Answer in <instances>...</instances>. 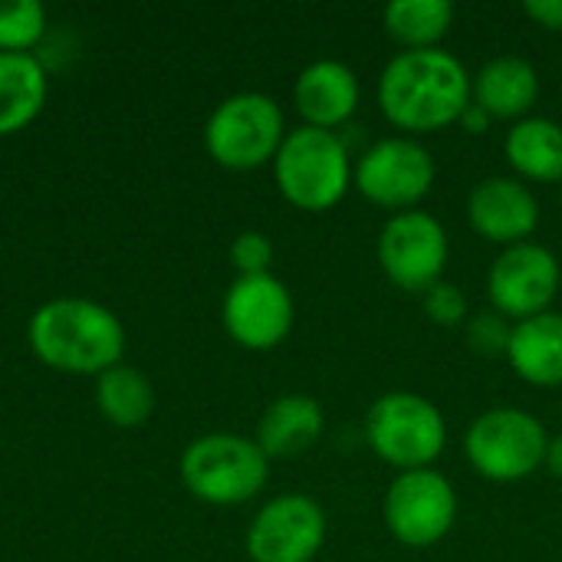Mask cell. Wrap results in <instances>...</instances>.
I'll list each match as a JSON object with an SVG mask.
<instances>
[{
  "label": "cell",
  "mask_w": 562,
  "mask_h": 562,
  "mask_svg": "<svg viewBox=\"0 0 562 562\" xmlns=\"http://www.w3.org/2000/svg\"><path fill=\"white\" fill-rule=\"evenodd\" d=\"M547 445L550 435L533 412L501 405L468 425L464 458L491 484H520L543 468Z\"/></svg>",
  "instance_id": "6"
},
{
  "label": "cell",
  "mask_w": 562,
  "mask_h": 562,
  "mask_svg": "<svg viewBox=\"0 0 562 562\" xmlns=\"http://www.w3.org/2000/svg\"><path fill=\"white\" fill-rule=\"evenodd\" d=\"M543 468L550 471V477L562 481V435H550V445H547Z\"/></svg>",
  "instance_id": "28"
},
{
  "label": "cell",
  "mask_w": 562,
  "mask_h": 562,
  "mask_svg": "<svg viewBox=\"0 0 562 562\" xmlns=\"http://www.w3.org/2000/svg\"><path fill=\"white\" fill-rule=\"evenodd\" d=\"M468 221L474 234L491 244H527L540 224V201L533 188L514 175H491L474 184L468 198Z\"/></svg>",
  "instance_id": "14"
},
{
  "label": "cell",
  "mask_w": 562,
  "mask_h": 562,
  "mask_svg": "<svg viewBox=\"0 0 562 562\" xmlns=\"http://www.w3.org/2000/svg\"><path fill=\"white\" fill-rule=\"evenodd\" d=\"M231 263L237 267V277H260L273 267V244L260 231H244L231 244Z\"/></svg>",
  "instance_id": "26"
},
{
  "label": "cell",
  "mask_w": 562,
  "mask_h": 562,
  "mask_svg": "<svg viewBox=\"0 0 562 562\" xmlns=\"http://www.w3.org/2000/svg\"><path fill=\"white\" fill-rule=\"evenodd\" d=\"M560 207H562V184H560Z\"/></svg>",
  "instance_id": "30"
},
{
  "label": "cell",
  "mask_w": 562,
  "mask_h": 562,
  "mask_svg": "<svg viewBox=\"0 0 562 562\" xmlns=\"http://www.w3.org/2000/svg\"><path fill=\"white\" fill-rule=\"evenodd\" d=\"M524 13L537 26H543L550 33H562V0H527L524 3Z\"/></svg>",
  "instance_id": "27"
},
{
  "label": "cell",
  "mask_w": 562,
  "mask_h": 562,
  "mask_svg": "<svg viewBox=\"0 0 562 562\" xmlns=\"http://www.w3.org/2000/svg\"><path fill=\"white\" fill-rule=\"evenodd\" d=\"M181 484L211 507H240L267 487L270 458L244 435H201L181 454Z\"/></svg>",
  "instance_id": "4"
},
{
  "label": "cell",
  "mask_w": 562,
  "mask_h": 562,
  "mask_svg": "<svg viewBox=\"0 0 562 562\" xmlns=\"http://www.w3.org/2000/svg\"><path fill=\"white\" fill-rule=\"evenodd\" d=\"M507 362L527 385L562 389V313L550 310L514 323Z\"/></svg>",
  "instance_id": "18"
},
{
  "label": "cell",
  "mask_w": 562,
  "mask_h": 562,
  "mask_svg": "<svg viewBox=\"0 0 562 562\" xmlns=\"http://www.w3.org/2000/svg\"><path fill=\"white\" fill-rule=\"evenodd\" d=\"M514 178L533 184H562V125L547 115H527L504 138Z\"/></svg>",
  "instance_id": "19"
},
{
  "label": "cell",
  "mask_w": 562,
  "mask_h": 562,
  "mask_svg": "<svg viewBox=\"0 0 562 562\" xmlns=\"http://www.w3.org/2000/svg\"><path fill=\"white\" fill-rule=\"evenodd\" d=\"M26 339L43 366L66 375H102L125 352L122 319L109 306L82 296H59L36 306Z\"/></svg>",
  "instance_id": "2"
},
{
  "label": "cell",
  "mask_w": 562,
  "mask_h": 562,
  "mask_svg": "<svg viewBox=\"0 0 562 562\" xmlns=\"http://www.w3.org/2000/svg\"><path fill=\"white\" fill-rule=\"evenodd\" d=\"M379 109L408 138L441 132L471 109V72L441 46L402 49L379 76Z\"/></svg>",
  "instance_id": "1"
},
{
  "label": "cell",
  "mask_w": 562,
  "mask_h": 562,
  "mask_svg": "<svg viewBox=\"0 0 562 562\" xmlns=\"http://www.w3.org/2000/svg\"><path fill=\"white\" fill-rule=\"evenodd\" d=\"M250 562H313L326 543V510L306 494L267 501L247 527Z\"/></svg>",
  "instance_id": "13"
},
{
  "label": "cell",
  "mask_w": 562,
  "mask_h": 562,
  "mask_svg": "<svg viewBox=\"0 0 562 562\" xmlns=\"http://www.w3.org/2000/svg\"><path fill=\"white\" fill-rule=\"evenodd\" d=\"M221 323L240 349L270 352L290 336L296 323V303L286 283L273 273L237 277L224 293Z\"/></svg>",
  "instance_id": "12"
},
{
  "label": "cell",
  "mask_w": 562,
  "mask_h": 562,
  "mask_svg": "<svg viewBox=\"0 0 562 562\" xmlns=\"http://www.w3.org/2000/svg\"><path fill=\"white\" fill-rule=\"evenodd\" d=\"M283 138V109L267 92L227 95L214 105L204 125V148L227 171H257L273 165Z\"/></svg>",
  "instance_id": "7"
},
{
  "label": "cell",
  "mask_w": 562,
  "mask_h": 562,
  "mask_svg": "<svg viewBox=\"0 0 562 562\" xmlns=\"http://www.w3.org/2000/svg\"><path fill=\"white\" fill-rule=\"evenodd\" d=\"M366 441L375 458L402 471L435 468L448 445L441 408L418 392H385L366 412Z\"/></svg>",
  "instance_id": "5"
},
{
  "label": "cell",
  "mask_w": 562,
  "mask_h": 562,
  "mask_svg": "<svg viewBox=\"0 0 562 562\" xmlns=\"http://www.w3.org/2000/svg\"><path fill=\"white\" fill-rule=\"evenodd\" d=\"M273 181L280 194L310 214L333 211L352 184V155L339 132L300 125L286 132L277 158Z\"/></svg>",
  "instance_id": "3"
},
{
  "label": "cell",
  "mask_w": 562,
  "mask_h": 562,
  "mask_svg": "<svg viewBox=\"0 0 562 562\" xmlns=\"http://www.w3.org/2000/svg\"><path fill=\"white\" fill-rule=\"evenodd\" d=\"M382 23L402 49H438L454 23V7L448 0H392Z\"/></svg>",
  "instance_id": "22"
},
{
  "label": "cell",
  "mask_w": 562,
  "mask_h": 562,
  "mask_svg": "<svg viewBox=\"0 0 562 562\" xmlns=\"http://www.w3.org/2000/svg\"><path fill=\"white\" fill-rule=\"evenodd\" d=\"M540 99V72L524 56H494L471 76V102L491 122H520Z\"/></svg>",
  "instance_id": "16"
},
{
  "label": "cell",
  "mask_w": 562,
  "mask_h": 562,
  "mask_svg": "<svg viewBox=\"0 0 562 562\" xmlns=\"http://www.w3.org/2000/svg\"><path fill=\"white\" fill-rule=\"evenodd\" d=\"M359 76L342 59H316L293 82V105L303 125L336 132L359 109Z\"/></svg>",
  "instance_id": "15"
},
{
  "label": "cell",
  "mask_w": 562,
  "mask_h": 562,
  "mask_svg": "<svg viewBox=\"0 0 562 562\" xmlns=\"http://www.w3.org/2000/svg\"><path fill=\"white\" fill-rule=\"evenodd\" d=\"M323 428H326L323 405L313 395L290 392L263 408L254 441L270 461H283V458L306 454L323 438Z\"/></svg>",
  "instance_id": "17"
},
{
  "label": "cell",
  "mask_w": 562,
  "mask_h": 562,
  "mask_svg": "<svg viewBox=\"0 0 562 562\" xmlns=\"http://www.w3.org/2000/svg\"><path fill=\"white\" fill-rule=\"evenodd\" d=\"M438 165L431 151L408 135H389L372 142L352 165L356 191L392 214L415 211L435 188Z\"/></svg>",
  "instance_id": "8"
},
{
  "label": "cell",
  "mask_w": 562,
  "mask_h": 562,
  "mask_svg": "<svg viewBox=\"0 0 562 562\" xmlns=\"http://www.w3.org/2000/svg\"><path fill=\"white\" fill-rule=\"evenodd\" d=\"M422 306H425V316L435 323V326H445V329H458L468 323L471 316V306H468V296L461 286L441 280L435 283L425 296H422Z\"/></svg>",
  "instance_id": "25"
},
{
  "label": "cell",
  "mask_w": 562,
  "mask_h": 562,
  "mask_svg": "<svg viewBox=\"0 0 562 562\" xmlns=\"http://www.w3.org/2000/svg\"><path fill=\"white\" fill-rule=\"evenodd\" d=\"M49 79L33 53H0V138L23 132L46 105Z\"/></svg>",
  "instance_id": "20"
},
{
  "label": "cell",
  "mask_w": 562,
  "mask_h": 562,
  "mask_svg": "<svg viewBox=\"0 0 562 562\" xmlns=\"http://www.w3.org/2000/svg\"><path fill=\"white\" fill-rule=\"evenodd\" d=\"M458 125H464V128H468L471 135H481V132H484V128L491 125V115H484V112H481V109H477V105L471 102V109H468V112L461 115V122H458Z\"/></svg>",
  "instance_id": "29"
},
{
  "label": "cell",
  "mask_w": 562,
  "mask_h": 562,
  "mask_svg": "<svg viewBox=\"0 0 562 562\" xmlns=\"http://www.w3.org/2000/svg\"><path fill=\"white\" fill-rule=\"evenodd\" d=\"M95 408L115 428H142L155 412V385L135 366H112L95 375Z\"/></svg>",
  "instance_id": "21"
},
{
  "label": "cell",
  "mask_w": 562,
  "mask_h": 562,
  "mask_svg": "<svg viewBox=\"0 0 562 562\" xmlns=\"http://www.w3.org/2000/svg\"><path fill=\"white\" fill-rule=\"evenodd\" d=\"M560 286L562 267L557 254L533 240L504 247L487 273L491 310H497L510 323H524L540 313H550Z\"/></svg>",
  "instance_id": "11"
},
{
  "label": "cell",
  "mask_w": 562,
  "mask_h": 562,
  "mask_svg": "<svg viewBox=\"0 0 562 562\" xmlns=\"http://www.w3.org/2000/svg\"><path fill=\"white\" fill-rule=\"evenodd\" d=\"M379 267L392 286L425 296L435 283L445 280L448 267V231L428 211H402L392 214L375 244Z\"/></svg>",
  "instance_id": "10"
},
{
  "label": "cell",
  "mask_w": 562,
  "mask_h": 562,
  "mask_svg": "<svg viewBox=\"0 0 562 562\" xmlns=\"http://www.w3.org/2000/svg\"><path fill=\"white\" fill-rule=\"evenodd\" d=\"M458 507L454 484L441 471L422 468L395 474L382 501V517L402 547L428 550L454 530Z\"/></svg>",
  "instance_id": "9"
},
{
  "label": "cell",
  "mask_w": 562,
  "mask_h": 562,
  "mask_svg": "<svg viewBox=\"0 0 562 562\" xmlns=\"http://www.w3.org/2000/svg\"><path fill=\"white\" fill-rule=\"evenodd\" d=\"M46 33L40 0H0V53H30Z\"/></svg>",
  "instance_id": "23"
},
{
  "label": "cell",
  "mask_w": 562,
  "mask_h": 562,
  "mask_svg": "<svg viewBox=\"0 0 562 562\" xmlns=\"http://www.w3.org/2000/svg\"><path fill=\"white\" fill-rule=\"evenodd\" d=\"M510 333H514V323L504 319L497 310H481V313L468 316V323H464V339H468L471 352L491 356V359L507 356Z\"/></svg>",
  "instance_id": "24"
}]
</instances>
